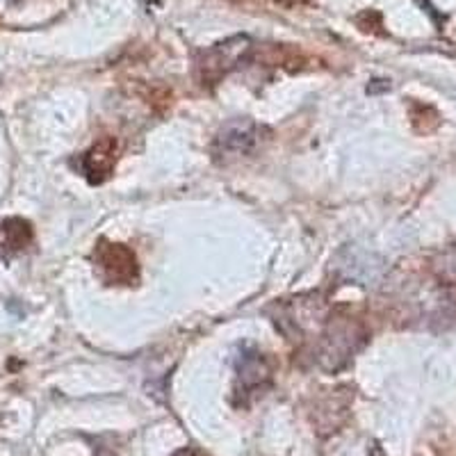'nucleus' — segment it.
<instances>
[{"mask_svg": "<svg viewBox=\"0 0 456 456\" xmlns=\"http://www.w3.org/2000/svg\"><path fill=\"white\" fill-rule=\"evenodd\" d=\"M363 342L365 331L354 317H331L320 338V352H317L320 365L329 372L345 368L349 363V358L363 347Z\"/></svg>", "mask_w": 456, "mask_h": 456, "instance_id": "nucleus-1", "label": "nucleus"}, {"mask_svg": "<svg viewBox=\"0 0 456 456\" xmlns=\"http://www.w3.org/2000/svg\"><path fill=\"white\" fill-rule=\"evenodd\" d=\"M333 272L347 283L374 285L384 274V260L361 247H345L333 258Z\"/></svg>", "mask_w": 456, "mask_h": 456, "instance_id": "nucleus-2", "label": "nucleus"}, {"mask_svg": "<svg viewBox=\"0 0 456 456\" xmlns=\"http://www.w3.org/2000/svg\"><path fill=\"white\" fill-rule=\"evenodd\" d=\"M94 263L101 279L108 283L130 285L137 281V258L124 244L101 242V247L94 251Z\"/></svg>", "mask_w": 456, "mask_h": 456, "instance_id": "nucleus-3", "label": "nucleus"}, {"mask_svg": "<svg viewBox=\"0 0 456 456\" xmlns=\"http://www.w3.org/2000/svg\"><path fill=\"white\" fill-rule=\"evenodd\" d=\"M247 37H235L231 42H224L215 46L213 51H208L203 60L199 62V78L203 85H215L222 80L231 69L238 67V62L247 53Z\"/></svg>", "mask_w": 456, "mask_h": 456, "instance_id": "nucleus-4", "label": "nucleus"}, {"mask_svg": "<svg viewBox=\"0 0 456 456\" xmlns=\"http://www.w3.org/2000/svg\"><path fill=\"white\" fill-rule=\"evenodd\" d=\"M235 372H238V393L251 395L256 390H263L270 384L272 370L267 358L254 347L240 349L238 358H235Z\"/></svg>", "mask_w": 456, "mask_h": 456, "instance_id": "nucleus-5", "label": "nucleus"}, {"mask_svg": "<svg viewBox=\"0 0 456 456\" xmlns=\"http://www.w3.org/2000/svg\"><path fill=\"white\" fill-rule=\"evenodd\" d=\"M258 142V126L251 119H231L219 130L215 149L222 156H242L249 153Z\"/></svg>", "mask_w": 456, "mask_h": 456, "instance_id": "nucleus-6", "label": "nucleus"}, {"mask_svg": "<svg viewBox=\"0 0 456 456\" xmlns=\"http://www.w3.org/2000/svg\"><path fill=\"white\" fill-rule=\"evenodd\" d=\"M117 162V144L112 140H101L83 156V171L92 183H103L112 174Z\"/></svg>", "mask_w": 456, "mask_h": 456, "instance_id": "nucleus-7", "label": "nucleus"}, {"mask_svg": "<svg viewBox=\"0 0 456 456\" xmlns=\"http://www.w3.org/2000/svg\"><path fill=\"white\" fill-rule=\"evenodd\" d=\"M14 222L16 228H12V222L5 224V247L10 251H21L30 242V226L21 219H14Z\"/></svg>", "mask_w": 456, "mask_h": 456, "instance_id": "nucleus-8", "label": "nucleus"}, {"mask_svg": "<svg viewBox=\"0 0 456 456\" xmlns=\"http://www.w3.org/2000/svg\"><path fill=\"white\" fill-rule=\"evenodd\" d=\"M370 456H386V454H384V452H381V447L374 445V447H372V454H370Z\"/></svg>", "mask_w": 456, "mask_h": 456, "instance_id": "nucleus-9", "label": "nucleus"}]
</instances>
